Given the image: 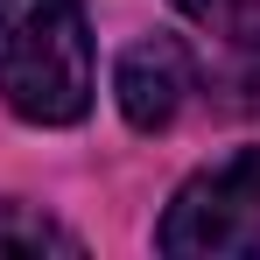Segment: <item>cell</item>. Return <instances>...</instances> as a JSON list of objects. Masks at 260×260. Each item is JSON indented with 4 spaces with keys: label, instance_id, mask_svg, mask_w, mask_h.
<instances>
[{
    "label": "cell",
    "instance_id": "cell-1",
    "mask_svg": "<svg viewBox=\"0 0 260 260\" xmlns=\"http://www.w3.org/2000/svg\"><path fill=\"white\" fill-rule=\"evenodd\" d=\"M0 99L36 127L85 120L91 28L78 0H0Z\"/></svg>",
    "mask_w": 260,
    "mask_h": 260
},
{
    "label": "cell",
    "instance_id": "cell-2",
    "mask_svg": "<svg viewBox=\"0 0 260 260\" xmlns=\"http://www.w3.org/2000/svg\"><path fill=\"white\" fill-rule=\"evenodd\" d=\"M162 253L176 260H246L260 253V148L197 169L162 211Z\"/></svg>",
    "mask_w": 260,
    "mask_h": 260
},
{
    "label": "cell",
    "instance_id": "cell-3",
    "mask_svg": "<svg viewBox=\"0 0 260 260\" xmlns=\"http://www.w3.org/2000/svg\"><path fill=\"white\" fill-rule=\"evenodd\" d=\"M190 56L176 36H148V43H134L120 56V113H127L134 127H169L176 113H183V99H190Z\"/></svg>",
    "mask_w": 260,
    "mask_h": 260
},
{
    "label": "cell",
    "instance_id": "cell-4",
    "mask_svg": "<svg viewBox=\"0 0 260 260\" xmlns=\"http://www.w3.org/2000/svg\"><path fill=\"white\" fill-rule=\"evenodd\" d=\"M7 253H63V260H78L85 239L71 225H56V218L28 211V204H0V260Z\"/></svg>",
    "mask_w": 260,
    "mask_h": 260
},
{
    "label": "cell",
    "instance_id": "cell-5",
    "mask_svg": "<svg viewBox=\"0 0 260 260\" xmlns=\"http://www.w3.org/2000/svg\"><path fill=\"white\" fill-rule=\"evenodd\" d=\"M176 7L225 43H260V0H176Z\"/></svg>",
    "mask_w": 260,
    "mask_h": 260
}]
</instances>
